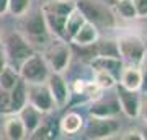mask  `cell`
Wrapping results in <instances>:
<instances>
[{"label":"cell","mask_w":147,"mask_h":140,"mask_svg":"<svg viewBox=\"0 0 147 140\" xmlns=\"http://www.w3.org/2000/svg\"><path fill=\"white\" fill-rule=\"evenodd\" d=\"M2 46H3V51H5L8 65L16 68V70L21 65V62L34 52L33 44L28 41V38L21 31L8 33L5 36V39L2 41Z\"/></svg>","instance_id":"obj_1"},{"label":"cell","mask_w":147,"mask_h":140,"mask_svg":"<svg viewBox=\"0 0 147 140\" xmlns=\"http://www.w3.org/2000/svg\"><path fill=\"white\" fill-rule=\"evenodd\" d=\"M75 5L82 11L85 20L96 28H111L116 25V16L110 7L100 0H75Z\"/></svg>","instance_id":"obj_2"},{"label":"cell","mask_w":147,"mask_h":140,"mask_svg":"<svg viewBox=\"0 0 147 140\" xmlns=\"http://www.w3.org/2000/svg\"><path fill=\"white\" fill-rule=\"evenodd\" d=\"M115 41L121 60H126L129 65H139L147 54L146 41L134 33H121Z\"/></svg>","instance_id":"obj_3"},{"label":"cell","mask_w":147,"mask_h":140,"mask_svg":"<svg viewBox=\"0 0 147 140\" xmlns=\"http://www.w3.org/2000/svg\"><path fill=\"white\" fill-rule=\"evenodd\" d=\"M42 56L46 59L51 72L64 73L69 68V65H70L72 49L69 46V41L61 39V38H54L53 41L47 42V47Z\"/></svg>","instance_id":"obj_4"},{"label":"cell","mask_w":147,"mask_h":140,"mask_svg":"<svg viewBox=\"0 0 147 140\" xmlns=\"http://www.w3.org/2000/svg\"><path fill=\"white\" fill-rule=\"evenodd\" d=\"M18 73L21 80H25L26 83H41L46 82L47 75L51 73V68L42 54L33 52L30 57L21 62V65L18 67Z\"/></svg>","instance_id":"obj_5"},{"label":"cell","mask_w":147,"mask_h":140,"mask_svg":"<svg viewBox=\"0 0 147 140\" xmlns=\"http://www.w3.org/2000/svg\"><path fill=\"white\" fill-rule=\"evenodd\" d=\"M23 21H21V29H23V34L28 38V41L36 42L41 39L44 44L49 42V31H47V26L46 21H44V15H42L41 8L36 11H26L25 15L21 16ZM53 38V36H51Z\"/></svg>","instance_id":"obj_6"},{"label":"cell","mask_w":147,"mask_h":140,"mask_svg":"<svg viewBox=\"0 0 147 140\" xmlns=\"http://www.w3.org/2000/svg\"><path fill=\"white\" fill-rule=\"evenodd\" d=\"M119 122L116 117H96L90 116L88 122L84 125L85 129V137L87 139H111L115 134L119 132Z\"/></svg>","instance_id":"obj_7"},{"label":"cell","mask_w":147,"mask_h":140,"mask_svg":"<svg viewBox=\"0 0 147 140\" xmlns=\"http://www.w3.org/2000/svg\"><path fill=\"white\" fill-rule=\"evenodd\" d=\"M26 91H28V103L31 106H34L38 111H41L42 114H47V113H51L56 108L46 82L26 83Z\"/></svg>","instance_id":"obj_8"},{"label":"cell","mask_w":147,"mask_h":140,"mask_svg":"<svg viewBox=\"0 0 147 140\" xmlns=\"http://www.w3.org/2000/svg\"><path fill=\"white\" fill-rule=\"evenodd\" d=\"M46 85H47V88H49V91H51V96L54 99L56 108L67 106L69 101H70L72 93H70V86L65 82V78H64L62 73L51 72L46 78Z\"/></svg>","instance_id":"obj_9"},{"label":"cell","mask_w":147,"mask_h":140,"mask_svg":"<svg viewBox=\"0 0 147 140\" xmlns=\"http://www.w3.org/2000/svg\"><path fill=\"white\" fill-rule=\"evenodd\" d=\"M116 98L119 103L121 113L127 116L129 119H136L139 117V108H141V91H132V90H126L116 85Z\"/></svg>","instance_id":"obj_10"},{"label":"cell","mask_w":147,"mask_h":140,"mask_svg":"<svg viewBox=\"0 0 147 140\" xmlns=\"http://www.w3.org/2000/svg\"><path fill=\"white\" fill-rule=\"evenodd\" d=\"M121 113L119 103L116 96H105L101 93L98 98L92 99L88 108L90 116H96V117H116Z\"/></svg>","instance_id":"obj_11"},{"label":"cell","mask_w":147,"mask_h":140,"mask_svg":"<svg viewBox=\"0 0 147 140\" xmlns=\"http://www.w3.org/2000/svg\"><path fill=\"white\" fill-rule=\"evenodd\" d=\"M98 38H100L98 28L93 23H90V21L85 20L84 25L80 26L79 31L70 38L69 42L74 44V46H77V47H84V46H92V44H95V42L98 41Z\"/></svg>","instance_id":"obj_12"},{"label":"cell","mask_w":147,"mask_h":140,"mask_svg":"<svg viewBox=\"0 0 147 140\" xmlns=\"http://www.w3.org/2000/svg\"><path fill=\"white\" fill-rule=\"evenodd\" d=\"M118 80H119V82H118L119 83V86H123V88L132 90V91H141L142 78H141L139 65H129V64H127L126 67L123 65Z\"/></svg>","instance_id":"obj_13"},{"label":"cell","mask_w":147,"mask_h":140,"mask_svg":"<svg viewBox=\"0 0 147 140\" xmlns=\"http://www.w3.org/2000/svg\"><path fill=\"white\" fill-rule=\"evenodd\" d=\"M3 134L8 140H23L28 137L26 129L16 113L7 114V119L3 122Z\"/></svg>","instance_id":"obj_14"},{"label":"cell","mask_w":147,"mask_h":140,"mask_svg":"<svg viewBox=\"0 0 147 140\" xmlns=\"http://www.w3.org/2000/svg\"><path fill=\"white\" fill-rule=\"evenodd\" d=\"M90 67L93 70L95 68L106 70L118 78L121 68H123V60H121V57H115V56H93L90 59Z\"/></svg>","instance_id":"obj_15"},{"label":"cell","mask_w":147,"mask_h":140,"mask_svg":"<svg viewBox=\"0 0 147 140\" xmlns=\"http://www.w3.org/2000/svg\"><path fill=\"white\" fill-rule=\"evenodd\" d=\"M84 125H85L84 116L77 111H69L62 116V119L59 121V130L65 135L79 134L80 130L84 129Z\"/></svg>","instance_id":"obj_16"},{"label":"cell","mask_w":147,"mask_h":140,"mask_svg":"<svg viewBox=\"0 0 147 140\" xmlns=\"http://www.w3.org/2000/svg\"><path fill=\"white\" fill-rule=\"evenodd\" d=\"M16 114H18V117L21 119V122H23V125H25L28 135L31 134L38 125L41 124V122H42V116H44L41 111H38V109L34 108V106H31L30 103L25 104V106L16 113Z\"/></svg>","instance_id":"obj_17"},{"label":"cell","mask_w":147,"mask_h":140,"mask_svg":"<svg viewBox=\"0 0 147 140\" xmlns=\"http://www.w3.org/2000/svg\"><path fill=\"white\" fill-rule=\"evenodd\" d=\"M8 94H10V114L11 113H18V111L28 103L26 82L20 78V80L15 83V86L8 91Z\"/></svg>","instance_id":"obj_18"},{"label":"cell","mask_w":147,"mask_h":140,"mask_svg":"<svg viewBox=\"0 0 147 140\" xmlns=\"http://www.w3.org/2000/svg\"><path fill=\"white\" fill-rule=\"evenodd\" d=\"M75 8H77L75 0H47L41 5L42 11H49V13L64 16V18H67Z\"/></svg>","instance_id":"obj_19"},{"label":"cell","mask_w":147,"mask_h":140,"mask_svg":"<svg viewBox=\"0 0 147 140\" xmlns=\"http://www.w3.org/2000/svg\"><path fill=\"white\" fill-rule=\"evenodd\" d=\"M84 21H85V16L82 15V11H80L79 8H75V10L65 18V25H64V39H65V41H70V38L79 31L80 26L84 25Z\"/></svg>","instance_id":"obj_20"},{"label":"cell","mask_w":147,"mask_h":140,"mask_svg":"<svg viewBox=\"0 0 147 140\" xmlns=\"http://www.w3.org/2000/svg\"><path fill=\"white\" fill-rule=\"evenodd\" d=\"M93 82L105 91V90H113L115 88L116 85H118V78H116L113 73L106 72V70L95 68L93 70Z\"/></svg>","instance_id":"obj_21"},{"label":"cell","mask_w":147,"mask_h":140,"mask_svg":"<svg viewBox=\"0 0 147 140\" xmlns=\"http://www.w3.org/2000/svg\"><path fill=\"white\" fill-rule=\"evenodd\" d=\"M20 80V73L18 70L10 65H7L2 72H0V88L2 90H7V91H10L13 86H15V83Z\"/></svg>","instance_id":"obj_22"},{"label":"cell","mask_w":147,"mask_h":140,"mask_svg":"<svg viewBox=\"0 0 147 140\" xmlns=\"http://www.w3.org/2000/svg\"><path fill=\"white\" fill-rule=\"evenodd\" d=\"M31 3L33 0H8V13L15 18H21L31 10Z\"/></svg>","instance_id":"obj_23"},{"label":"cell","mask_w":147,"mask_h":140,"mask_svg":"<svg viewBox=\"0 0 147 140\" xmlns=\"http://www.w3.org/2000/svg\"><path fill=\"white\" fill-rule=\"evenodd\" d=\"M95 52H96V56H115V57H119L116 41H111V39L100 41V38H98V41L95 42Z\"/></svg>","instance_id":"obj_24"},{"label":"cell","mask_w":147,"mask_h":140,"mask_svg":"<svg viewBox=\"0 0 147 140\" xmlns=\"http://www.w3.org/2000/svg\"><path fill=\"white\" fill-rule=\"evenodd\" d=\"M116 13L124 18V20H134L136 16V10L132 5V0H116Z\"/></svg>","instance_id":"obj_25"},{"label":"cell","mask_w":147,"mask_h":140,"mask_svg":"<svg viewBox=\"0 0 147 140\" xmlns=\"http://www.w3.org/2000/svg\"><path fill=\"white\" fill-rule=\"evenodd\" d=\"M139 70H141V93L142 94H147V54L144 56V59L141 60L139 64Z\"/></svg>","instance_id":"obj_26"},{"label":"cell","mask_w":147,"mask_h":140,"mask_svg":"<svg viewBox=\"0 0 147 140\" xmlns=\"http://www.w3.org/2000/svg\"><path fill=\"white\" fill-rule=\"evenodd\" d=\"M0 114H10V94L0 88Z\"/></svg>","instance_id":"obj_27"},{"label":"cell","mask_w":147,"mask_h":140,"mask_svg":"<svg viewBox=\"0 0 147 140\" xmlns=\"http://www.w3.org/2000/svg\"><path fill=\"white\" fill-rule=\"evenodd\" d=\"M137 18H147V0H132Z\"/></svg>","instance_id":"obj_28"},{"label":"cell","mask_w":147,"mask_h":140,"mask_svg":"<svg viewBox=\"0 0 147 140\" xmlns=\"http://www.w3.org/2000/svg\"><path fill=\"white\" fill-rule=\"evenodd\" d=\"M119 139H141V140H144V134H142L141 130H129L126 134L119 135Z\"/></svg>","instance_id":"obj_29"},{"label":"cell","mask_w":147,"mask_h":140,"mask_svg":"<svg viewBox=\"0 0 147 140\" xmlns=\"http://www.w3.org/2000/svg\"><path fill=\"white\" fill-rule=\"evenodd\" d=\"M139 116L142 119L146 121L147 124V98H142L141 99V108H139Z\"/></svg>","instance_id":"obj_30"},{"label":"cell","mask_w":147,"mask_h":140,"mask_svg":"<svg viewBox=\"0 0 147 140\" xmlns=\"http://www.w3.org/2000/svg\"><path fill=\"white\" fill-rule=\"evenodd\" d=\"M7 65H8V62H7V56H5V51H3V46H2V42H0V72H2Z\"/></svg>","instance_id":"obj_31"},{"label":"cell","mask_w":147,"mask_h":140,"mask_svg":"<svg viewBox=\"0 0 147 140\" xmlns=\"http://www.w3.org/2000/svg\"><path fill=\"white\" fill-rule=\"evenodd\" d=\"M8 13V0H0V16Z\"/></svg>","instance_id":"obj_32"},{"label":"cell","mask_w":147,"mask_h":140,"mask_svg":"<svg viewBox=\"0 0 147 140\" xmlns=\"http://www.w3.org/2000/svg\"><path fill=\"white\" fill-rule=\"evenodd\" d=\"M0 41H2V29H0Z\"/></svg>","instance_id":"obj_33"}]
</instances>
